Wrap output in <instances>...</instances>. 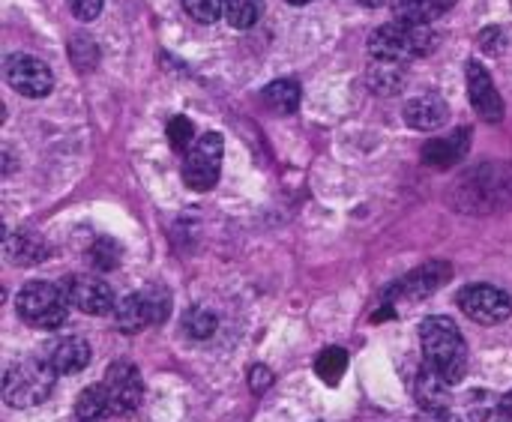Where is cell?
I'll return each instance as SVG.
<instances>
[{
    "label": "cell",
    "instance_id": "obj_1",
    "mask_svg": "<svg viewBox=\"0 0 512 422\" xmlns=\"http://www.w3.org/2000/svg\"><path fill=\"white\" fill-rule=\"evenodd\" d=\"M453 204L471 216L512 207V165H483L453 186Z\"/></svg>",
    "mask_w": 512,
    "mask_h": 422
},
{
    "label": "cell",
    "instance_id": "obj_2",
    "mask_svg": "<svg viewBox=\"0 0 512 422\" xmlns=\"http://www.w3.org/2000/svg\"><path fill=\"white\" fill-rule=\"evenodd\" d=\"M420 345L426 366H432L447 384H459L468 372V345L453 318L432 315L420 324Z\"/></svg>",
    "mask_w": 512,
    "mask_h": 422
},
{
    "label": "cell",
    "instance_id": "obj_3",
    "mask_svg": "<svg viewBox=\"0 0 512 422\" xmlns=\"http://www.w3.org/2000/svg\"><path fill=\"white\" fill-rule=\"evenodd\" d=\"M57 372L51 360H24L6 369L3 375V402L15 411L39 408L54 390Z\"/></svg>",
    "mask_w": 512,
    "mask_h": 422
},
{
    "label": "cell",
    "instance_id": "obj_4",
    "mask_svg": "<svg viewBox=\"0 0 512 422\" xmlns=\"http://www.w3.org/2000/svg\"><path fill=\"white\" fill-rule=\"evenodd\" d=\"M435 45H438V36L429 33V27L405 24V21L384 24L369 39L375 60H399V63L420 57V54H429V51H435Z\"/></svg>",
    "mask_w": 512,
    "mask_h": 422
},
{
    "label": "cell",
    "instance_id": "obj_5",
    "mask_svg": "<svg viewBox=\"0 0 512 422\" xmlns=\"http://www.w3.org/2000/svg\"><path fill=\"white\" fill-rule=\"evenodd\" d=\"M15 309L21 315L24 324L36 327V330H57L66 315H69V300L63 294L60 285L51 282H27L18 297H15Z\"/></svg>",
    "mask_w": 512,
    "mask_h": 422
},
{
    "label": "cell",
    "instance_id": "obj_6",
    "mask_svg": "<svg viewBox=\"0 0 512 422\" xmlns=\"http://www.w3.org/2000/svg\"><path fill=\"white\" fill-rule=\"evenodd\" d=\"M225 156V138L219 132L201 135L183 159V183L192 192H210L219 183Z\"/></svg>",
    "mask_w": 512,
    "mask_h": 422
},
{
    "label": "cell",
    "instance_id": "obj_7",
    "mask_svg": "<svg viewBox=\"0 0 512 422\" xmlns=\"http://www.w3.org/2000/svg\"><path fill=\"white\" fill-rule=\"evenodd\" d=\"M456 303L474 324H483V327L504 324L512 315L510 294L495 285H465Z\"/></svg>",
    "mask_w": 512,
    "mask_h": 422
},
{
    "label": "cell",
    "instance_id": "obj_8",
    "mask_svg": "<svg viewBox=\"0 0 512 422\" xmlns=\"http://www.w3.org/2000/svg\"><path fill=\"white\" fill-rule=\"evenodd\" d=\"M3 78L15 93H21L27 99H42L54 90V75H51L48 63H42L39 57H30V54H9L3 60Z\"/></svg>",
    "mask_w": 512,
    "mask_h": 422
},
{
    "label": "cell",
    "instance_id": "obj_9",
    "mask_svg": "<svg viewBox=\"0 0 512 422\" xmlns=\"http://www.w3.org/2000/svg\"><path fill=\"white\" fill-rule=\"evenodd\" d=\"M102 384L108 390V399H111V408H114L117 417H132L141 408L144 384H141V372H138L135 363H129V360L111 363Z\"/></svg>",
    "mask_w": 512,
    "mask_h": 422
},
{
    "label": "cell",
    "instance_id": "obj_10",
    "mask_svg": "<svg viewBox=\"0 0 512 422\" xmlns=\"http://www.w3.org/2000/svg\"><path fill=\"white\" fill-rule=\"evenodd\" d=\"M63 294L69 300V306L84 312V315L102 318V315L114 312V294H111V288L99 276L75 273V276L63 279Z\"/></svg>",
    "mask_w": 512,
    "mask_h": 422
},
{
    "label": "cell",
    "instance_id": "obj_11",
    "mask_svg": "<svg viewBox=\"0 0 512 422\" xmlns=\"http://www.w3.org/2000/svg\"><path fill=\"white\" fill-rule=\"evenodd\" d=\"M447 279H450V267L444 261L423 264L414 273H408L405 279H399L396 285H390L387 300L390 303H420V300L432 297L441 285H447Z\"/></svg>",
    "mask_w": 512,
    "mask_h": 422
},
{
    "label": "cell",
    "instance_id": "obj_12",
    "mask_svg": "<svg viewBox=\"0 0 512 422\" xmlns=\"http://www.w3.org/2000/svg\"><path fill=\"white\" fill-rule=\"evenodd\" d=\"M468 96H471V105L480 114V120H486V123L504 120V99H501L489 69L480 60L468 63Z\"/></svg>",
    "mask_w": 512,
    "mask_h": 422
},
{
    "label": "cell",
    "instance_id": "obj_13",
    "mask_svg": "<svg viewBox=\"0 0 512 422\" xmlns=\"http://www.w3.org/2000/svg\"><path fill=\"white\" fill-rule=\"evenodd\" d=\"M114 324H117V330H123V333H129V336L147 330L150 324H159L156 309H153L147 291H138V294L123 297V300L114 306Z\"/></svg>",
    "mask_w": 512,
    "mask_h": 422
},
{
    "label": "cell",
    "instance_id": "obj_14",
    "mask_svg": "<svg viewBox=\"0 0 512 422\" xmlns=\"http://www.w3.org/2000/svg\"><path fill=\"white\" fill-rule=\"evenodd\" d=\"M405 123L417 132H432V129H441L447 120H450V108L441 96H414L408 99L405 111H402Z\"/></svg>",
    "mask_w": 512,
    "mask_h": 422
},
{
    "label": "cell",
    "instance_id": "obj_15",
    "mask_svg": "<svg viewBox=\"0 0 512 422\" xmlns=\"http://www.w3.org/2000/svg\"><path fill=\"white\" fill-rule=\"evenodd\" d=\"M471 147V129H456L444 138H435L423 147V162L432 168H453L465 159Z\"/></svg>",
    "mask_w": 512,
    "mask_h": 422
},
{
    "label": "cell",
    "instance_id": "obj_16",
    "mask_svg": "<svg viewBox=\"0 0 512 422\" xmlns=\"http://www.w3.org/2000/svg\"><path fill=\"white\" fill-rule=\"evenodd\" d=\"M450 6H453V0H390V9H393L396 21L423 24V27L438 21Z\"/></svg>",
    "mask_w": 512,
    "mask_h": 422
},
{
    "label": "cell",
    "instance_id": "obj_17",
    "mask_svg": "<svg viewBox=\"0 0 512 422\" xmlns=\"http://www.w3.org/2000/svg\"><path fill=\"white\" fill-rule=\"evenodd\" d=\"M48 360H51V366H54L57 375H78V372H84L87 363H90V345H87L81 336H69V339H63V342L51 351Z\"/></svg>",
    "mask_w": 512,
    "mask_h": 422
},
{
    "label": "cell",
    "instance_id": "obj_18",
    "mask_svg": "<svg viewBox=\"0 0 512 422\" xmlns=\"http://www.w3.org/2000/svg\"><path fill=\"white\" fill-rule=\"evenodd\" d=\"M75 422H108L114 417V408H111V399H108V390L105 384H96V387H87L81 390V396L75 399V411H72Z\"/></svg>",
    "mask_w": 512,
    "mask_h": 422
},
{
    "label": "cell",
    "instance_id": "obj_19",
    "mask_svg": "<svg viewBox=\"0 0 512 422\" xmlns=\"http://www.w3.org/2000/svg\"><path fill=\"white\" fill-rule=\"evenodd\" d=\"M405 81H408V72L399 60H375L369 66V87L375 93L393 96L405 87Z\"/></svg>",
    "mask_w": 512,
    "mask_h": 422
},
{
    "label": "cell",
    "instance_id": "obj_20",
    "mask_svg": "<svg viewBox=\"0 0 512 422\" xmlns=\"http://www.w3.org/2000/svg\"><path fill=\"white\" fill-rule=\"evenodd\" d=\"M48 255L45 243L33 234H9L6 240V261L12 267H33Z\"/></svg>",
    "mask_w": 512,
    "mask_h": 422
},
{
    "label": "cell",
    "instance_id": "obj_21",
    "mask_svg": "<svg viewBox=\"0 0 512 422\" xmlns=\"http://www.w3.org/2000/svg\"><path fill=\"white\" fill-rule=\"evenodd\" d=\"M261 99L276 114H294L300 108V84L291 81V78H279V81L264 87Z\"/></svg>",
    "mask_w": 512,
    "mask_h": 422
},
{
    "label": "cell",
    "instance_id": "obj_22",
    "mask_svg": "<svg viewBox=\"0 0 512 422\" xmlns=\"http://www.w3.org/2000/svg\"><path fill=\"white\" fill-rule=\"evenodd\" d=\"M447 381L432 369V366H426L423 372H420V378H417V402L426 408V411H444L447 408Z\"/></svg>",
    "mask_w": 512,
    "mask_h": 422
},
{
    "label": "cell",
    "instance_id": "obj_23",
    "mask_svg": "<svg viewBox=\"0 0 512 422\" xmlns=\"http://www.w3.org/2000/svg\"><path fill=\"white\" fill-rule=\"evenodd\" d=\"M468 420L471 422H512V414L498 393H471L468 399Z\"/></svg>",
    "mask_w": 512,
    "mask_h": 422
},
{
    "label": "cell",
    "instance_id": "obj_24",
    "mask_svg": "<svg viewBox=\"0 0 512 422\" xmlns=\"http://www.w3.org/2000/svg\"><path fill=\"white\" fill-rule=\"evenodd\" d=\"M348 372V351L345 348H324L315 360V375L327 384V387H339V381Z\"/></svg>",
    "mask_w": 512,
    "mask_h": 422
},
{
    "label": "cell",
    "instance_id": "obj_25",
    "mask_svg": "<svg viewBox=\"0 0 512 422\" xmlns=\"http://www.w3.org/2000/svg\"><path fill=\"white\" fill-rule=\"evenodd\" d=\"M216 327H219V315H216L213 309H207V306H192V309L183 315V333H186L189 339L204 342V339H210V336L216 333Z\"/></svg>",
    "mask_w": 512,
    "mask_h": 422
},
{
    "label": "cell",
    "instance_id": "obj_26",
    "mask_svg": "<svg viewBox=\"0 0 512 422\" xmlns=\"http://www.w3.org/2000/svg\"><path fill=\"white\" fill-rule=\"evenodd\" d=\"M261 12L264 0H225V18L237 30H249L252 24H258Z\"/></svg>",
    "mask_w": 512,
    "mask_h": 422
},
{
    "label": "cell",
    "instance_id": "obj_27",
    "mask_svg": "<svg viewBox=\"0 0 512 422\" xmlns=\"http://www.w3.org/2000/svg\"><path fill=\"white\" fill-rule=\"evenodd\" d=\"M165 132H168V144L174 147V153H189L192 150V144H195V126H192V120L189 117H171L168 120V126H165Z\"/></svg>",
    "mask_w": 512,
    "mask_h": 422
},
{
    "label": "cell",
    "instance_id": "obj_28",
    "mask_svg": "<svg viewBox=\"0 0 512 422\" xmlns=\"http://www.w3.org/2000/svg\"><path fill=\"white\" fill-rule=\"evenodd\" d=\"M183 9L198 24H216L225 15V0H183Z\"/></svg>",
    "mask_w": 512,
    "mask_h": 422
},
{
    "label": "cell",
    "instance_id": "obj_29",
    "mask_svg": "<svg viewBox=\"0 0 512 422\" xmlns=\"http://www.w3.org/2000/svg\"><path fill=\"white\" fill-rule=\"evenodd\" d=\"M90 264H93L96 270H114V267L120 264V249H117V243L108 240V237L93 240V246H90Z\"/></svg>",
    "mask_w": 512,
    "mask_h": 422
},
{
    "label": "cell",
    "instance_id": "obj_30",
    "mask_svg": "<svg viewBox=\"0 0 512 422\" xmlns=\"http://www.w3.org/2000/svg\"><path fill=\"white\" fill-rule=\"evenodd\" d=\"M249 387H252V393H255V396L267 393V390L273 387V372H270V369H264V366H255V369L249 372Z\"/></svg>",
    "mask_w": 512,
    "mask_h": 422
},
{
    "label": "cell",
    "instance_id": "obj_31",
    "mask_svg": "<svg viewBox=\"0 0 512 422\" xmlns=\"http://www.w3.org/2000/svg\"><path fill=\"white\" fill-rule=\"evenodd\" d=\"M69 6H72V12H75L81 21H93V18L102 12L105 0H69Z\"/></svg>",
    "mask_w": 512,
    "mask_h": 422
},
{
    "label": "cell",
    "instance_id": "obj_32",
    "mask_svg": "<svg viewBox=\"0 0 512 422\" xmlns=\"http://www.w3.org/2000/svg\"><path fill=\"white\" fill-rule=\"evenodd\" d=\"M480 45H483V51L498 54V51L504 48V33H501L498 27H489V30L480 33Z\"/></svg>",
    "mask_w": 512,
    "mask_h": 422
},
{
    "label": "cell",
    "instance_id": "obj_33",
    "mask_svg": "<svg viewBox=\"0 0 512 422\" xmlns=\"http://www.w3.org/2000/svg\"><path fill=\"white\" fill-rule=\"evenodd\" d=\"M360 3H366V6H381V3H390V0H360Z\"/></svg>",
    "mask_w": 512,
    "mask_h": 422
},
{
    "label": "cell",
    "instance_id": "obj_34",
    "mask_svg": "<svg viewBox=\"0 0 512 422\" xmlns=\"http://www.w3.org/2000/svg\"><path fill=\"white\" fill-rule=\"evenodd\" d=\"M504 405H507V411H510V414H512V390H510V393H507V396H504Z\"/></svg>",
    "mask_w": 512,
    "mask_h": 422
},
{
    "label": "cell",
    "instance_id": "obj_35",
    "mask_svg": "<svg viewBox=\"0 0 512 422\" xmlns=\"http://www.w3.org/2000/svg\"><path fill=\"white\" fill-rule=\"evenodd\" d=\"M288 3H291V6H306L309 0H288Z\"/></svg>",
    "mask_w": 512,
    "mask_h": 422
}]
</instances>
